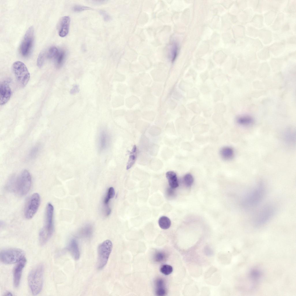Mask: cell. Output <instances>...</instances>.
Returning <instances> with one entry per match:
<instances>
[{
    "mask_svg": "<svg viewBox=\"0 0 296 296\" xmlns=\"http://www.w3.org/2000/svg\"><path fill=\"white\" fill-rule=\"evenodd\" d=\"M32 178L29 172L23 171L17 176L13 175L8 179L7 188L20 196L26 195L32 185Z\"/></svg>",
    "mask_w": 296,
    "mask_h": 296,
    "instance_id": "cell-1",
    "label": "cell"
},
{
    "mask_svg": "<svg viewBox=\"0 0 296 296\" xmlns=\"http://www.w3.org/2000/svg\"><path fill=\"white\" fill-rule=\"evenodd\" d=\"M265 193L264 185L260 182L244 196L242 200V205L246 208L255 207L261 202Z\"/></svg>",
    "mask_w": 296,
    "mask_h": 296,
    "instance_id": "cell-2",
    "label": "cell"
},
{
    "mask_svg": "<svg viewBox=\"0 0 296 296\" xmlns=\"http://www.w3.org/2000/svg\"><path fill=\"white\" fill-rule=\"evenodd\" d=\"M54 207L48 203L46 208L44 225L39 234V240L41 245H45L52 236L54 230L53 216Z\"/></svg>",
    "mask_w": 296,
    "mask_h": 296,
    "instance_id": "cell-3",
    "label": "cell"
},
{
    "mask_svg": "<svg viewBox=\"0 0 296 296\" xmlns=\"http://www.w3.org/2000/svg\"><path fill=\"white\" fill-rule=\"evenodd\" d=\"M44 266L39 264L30 271L28 277V284L33 295H36L41 292L43 285Z\"/></svg>",
    "mask_w": 296,
    "mask_h": 296,
    "instance_id": "cell-4",
    "label": "cell"
},
{
    "mask_svg": "<svg viewBox=\"0 0 296 296\" xmlns=\"http://www.w3.org/2000/svg\"><path fill=\"white\" fill-rule=\"evenodd\" d=\"M12 69L18 84L21 87H25L30 77L29 73L26 66L23 62L17 61L13 64Z\"/></svg>",
    "mask_w": 296,
    "mask_h": 296,
    "instance_id": "cell-5",
    "label": "cell"
},
{
    "mask_svg": "<svg viewBox=\"0 0 296 296\" xmlns=\"http://www.w3.org/2000/svg\"><path fill=\"white\" fill-rule=\"evenodd\" d=\"M112 248L111 241L106 240L100 244L98 248L97 267L98 269H103L107 264Z\"/></svg>",
    "mask_w": 296,
    "mask_h": 296,
    "instance_id": "cell-6",
    "label": "cell"
},
{
    "mask_svg": "<svg viewBox=\"0 0 296 296\" xmlns=\"http://www.w3.org/2000/svg\"><path fill=\"white\" fill-rule=\"evenodd\" d=\"M24 257L23 251L17 248L4 249L1 251L0 254L1 261L7 264L17 263Z\"/></svg>",
    "mask_w": 296,
    "mask_h": 296,
    "instance_id": "cell-7",
    "label": "cell"
},
{
    "mask_svg": "<svg viewBox=\"0 0 296 296\" xmlns=\"http://www.w3.org/2000/svg\"><path fill=\"white\" fill-rule=\"evenodd\" d=\"M34 40V30L33 26L29 27L26 32L21 43L20 51L24 57L28 56L31 53Z\"/></svg>",
    "mask_w": 296,
    "mask_h": 296,
    "instance_id": "cell-8",
    "label": "cell"
},
{
    "mask_svg": "<svg viewBox=\"0 0 296 296\" xmlns=\"http://www.w3.org/2000/svg\"><path fill=\"white\" fill-rule=\"evenodd\" d=\"M275 209L272 206L266 205L262 207L257 213L254 221L256 226L263 225L269 221L274 215Z\"/></svg>",
    "mask_w": 296,
    "mask_h": 296,
    "instance_id": "cell-9",
    "label": "cell"
},
{
    "mask_svg": "<svg viewBox=\"0 0 296 296\" xmlns=\"http://www.w3.org/2000/svg\"><path fill=\"white\" fill-rule=\"evenodd\" d=\"M40 202V196L38 193H34L30 196L24 210L26 219H29L33 217L38 210Z\"/></svg>",
    "mask_w": 296,
    "mask_h": 296,
    "instance_id": "cell-10",
    "label": "cell"
},
{
    "mask_svg": "<svg viewBox=\"0 0 296 296\" xmlns=\"http://www.w3.org/2000/svg\"><path fill=\"white\" fill-rule=\"evenodd\" d=\"M26 260L24 257L18 262L14 268L13 272V284L15 287H18L20 284L22 273L25 265Z\"/></svg>",
    "mask_w": 296,
    "mask_h": 296,
    "instance_id": "cell-11",
    "label": "cell"
},
{
    "mask_svg": "<svg viewBox=\"0 0 296 296\" xmlns=\"http://www.w3.org/2000/svg\"><path fill=\"white\" fill-rule=\"evenodd\" d=\"M70 23V18L68 16L62 17L58 24V33L62 37L66 36L68 34Z\"/></svg>",
    "mask_w": 296,
    "mask_h": 296,
    "instance_id": "cell-12",
    "label": "cell"
},
{
    "mask_svg": "<svg viewBox=\"0 0 296 296\" xmlns=\"http://www.w3.org/2000/svg\"><path fill=\"white\" fill-rule=\"evenodd\" d=\"M11 94V90L8 84L5 82L1 83L0 85L1 105L5 104L8 101Z\"/></svg>",
    "mask_w": 296,
    "mask_h": 296,
    "instance_id": "cell-13",
    "label": "cell"
},
{
    "mask_svg": "<svg viewBox=\"0 0 296 296\" xmlns=\"http://www.w3.org/2000/svg\"><path fill=\"white\" fill-rule=\"evenodd\" d=\"M110 142V136L107 132L104 130H101L98 137V144L99 150L101 151L106 150L109 146Z\"/></svg>",
    "mask_w": 296,
    "mask_h": 296,
    "instance_id": "cell-14",
    "label": "cell"
},
{
    "mask_svg": "<svg viewBox=\"0 0 296 296\" xmlns=\"http://www.w3.org/2000/svg\"><path fill=\"white\" fill-rule=\"evenodd\" d=\"M67 249L75 260H77L79 258V249L77 242L76 239L73 238L70 240Z\"/></svg>",
    "mask_w": 296,
    "mask_h": 296,
    "instance_id": "cell-15",
    "label": "cell"
},
{
    "mask_svg": "<svg viewBox=\"0 0 296 296\" xmlns=\"http://www.w3.org/2000/svg\"><path fill=\"white\" fill-rule=\"evenodd\" d=\"M237 123L243 127H249L252 125L254 123V119L248 115H243L238 117L236 119Z\"/></svg>",
    "mask_w": 296,
    "mask_h": 296,
    "instance_id": "cell-16",
    "label": "cell"
},
{
    "mask_svg": "<svg viewBox=\"0 0 296 296\" xmlns=\"http://www.w3.org/2000/svg\"><path fill=\"white\" fill-rule=\"evenodd\" d=\"M166 176L168 180L169 185L171 188H175L178 186L177 175L174 172L168 171L166 173Z\"/></svg>",
    "mask_w": 296,
    "mask_h": 296,
    "instance_id": "cell-17",
    "label": "cell"
},
{
    "mask_svg": "<svg viewBox=\"0 0 296 296\" xmlns=\"http://www.w3.org/2000/svg\"><path fill=\"white\" fill-rule=\"evenodd\" d=\"M220 155L223 159L225 160L232 159L234 157V151L232 148L226 147L222 148L220 151Z\"/></svg>",
    "mask_w": 296,
    "mask_h": 296,
    "instance_id": "cell-18",
    "label": "cell"
},
{
    "mask_svg": "<svg viewBox=\"0 0 296 296\" xmlns=\"http://www.w3.org/2000/svg\"><path fill=\"white\" fill-rule=\"evenodd\" d=\"M295 133L293 130L288 129L284 134V139L286 143L289 145H293L295 141Z\"/></svg>",
    "mask_w": 296,
    "mask_h": 296,
    "instance_id": "cell-19",
    "label": "cell"
},
{
    "mask_svg": "<svg viewBox=\"0 0 296 296\" xmlns=\"http://www.w3.org/2000/svg\"><path fill=\"white\" fill-rule=\"evenodd\" d=\"M136 147L134 145L130 153L128 160L127 163L126 169L128 170L131 168L134 164L136 158Z\"/></svg>",
    "mask_w": 296,
    "mask_h": 296,
    "instance_id": "cell-20",
    "label": "cell"
},
{
    "mask_svg": "<svg viewBox=\"0 0 296 296\" xmlns=\"http://www.w3.org/2000/svg\"><path fill=\"white\" fill-rule=\"evenodd\" d=\"M66 57V53L64 51L60 50L55 58L56 66L58 68L60 67L63 64Z\"/></svg>",
    "mask_w": 296,
    "mask_h": 296,
    "instance_id": "cell-21",
    "label": "cell"
},
{
    "mask_svg": "<svg viewBox=\"0 0 296 296\" xmlns=\"http://www.w3.org/2000/svg\"><path fill=\"white\" fill-rule=\"evenodd\" d=\"M158 223L160 227L164 230L169 228L171 224L170 219L165 216H162L160 217L159 219Z\"/></svg>",
    "mask_w": 296,
    "mask_h": 296,
    "instance_id": "cell-22",
    "label": "cell"
},
{
    "mask_svg": "<svg viewBox=\"0 0 296 296\" xmlns=\"http://www.w3.org/2000/svg\"><path fill=\"white\" fill-rule=\"evenodd\" d=\"M156 294L159 296H163L166 294V290L164 286V282L162 280H159L156 282Z\"/></svg>",
    "mask_w": 296,
    "mask_h": 296,
    "instance_id": "cell-23",
    "label": "cell"
},
{
    "mask_svg": "<svg viewBox=\"0 0 296 296\" xmlns=\"http://www.w3.org/2000/svg\"><path fill=\"white\" fill-rule=\"evenodd\" d=\"M40 149V146L39 145H37L34 146L29 151L28 157L29 159H32L36 157L39 152Z\"/></svg>",
    "mask_w": 296,
    "mask_h": 296,
    "instance_id": "cell-24",
    "label": "cell"
},
{
    "mask_svg": "<svg viewBox=\"0 0 296 296\" xmlns=\"http://www.w3.org/2000/svg\"><path fill=\"white\" fill-rule=\"evenodd\" d=\"M249 275L251 279L256 282L259 280L261 277V274L260 271L255 269L251 271Z\"/></svg>",
    "mask_w": 296,
    "mask_h": 296,
    "instance_id": "cell-25",
    "label": "cell"
},
{
    "mask_svg": "<svg viewBox=\"0 0 296 296\" xmlns=\"http://www.w3.org/2000/svg\"><path fill=\"white\" fill-rule=\"evenodd\" d=\"M59 50L55 46L50 47L47 51L46 55L47 57L49 59L55 58L58 53Z\"/></svg>",
    "mask_w": 296,
    "mask_h": 296,
    "instance_id": "cell-26",
    "label": "cell"
},
{
    "mask_svg": "<svg viewBox=\"0 0 296 296\" xmlns=\"http://www.w3.org/2000/svg\"><path fill=\"white\" fill-rule=\"evenodd\" d=\"M173 271L172 267L169 265L164 264L160 268V271L165 275H168L171 274Z\"/></svg>",
    "mask_w": 296,
    "mask_h": 296,
    "instance_id": "cell-27",
    "label": "cell"
},
{
    "mask_svg": "<svg viewBox=\"0 0 296 296\" xmlns=\"http://www.w3.org/2000/svg\"><path fill=\"white\" fill-rule=\"evenodd\" d=\"M184 181L186 185L189 187L192 184L194 179L192 175L190 174H187L184 177Z\"/></svg>",
    "mask_w": 296,
    "mask_h": 296,
    "instance_id": "cell-28",
    "label": "cell"
},
{
    "mask_svg": "<svg viewBox=\"0 0 296 296\" xmlns=\"http://www.w3.org/2000/svg\"><path fill=\"white\" fill-rule=\"evenodd\" d=\"M115 195V191L114 188L113 187H110L109 188L107 194L105 197L104 202L105 204H107L108 202L109 199L113 198Z\"/></svg>",
    "mask_w": 296,
    "mask_h": 296,
    "instance_id": "cell-29",
    "label": "cell"
},
{
    "mask_svg": "<svg viewBox=\"0 0 296 296\" xmlns=\"http://www.w3.org/2000/svg\"><path fill=\"white\" fill-rule=\"evenodd\" d=\"M45 53L44 51L40 52L38 56L37 64L38 67L40 68L43 65L45 56Z\"/></svg>",
    "mask_w": 296,
    "mask_h": 296,
    "instance_id": "cell-30",
    "label": "cell"
},
{
    "mask_svg": "<svg viewBox=\"0 0 296 296\" xmlns=\"http://www.w3.org/2000/svg\"><path fill=\"white\" fill-rule=\"evenodd\" d=\"M91 8L88 7L76 5L73 7V10L75 12H80L85 10H91Z\"/></svg>",
    "mask_w": 296,
    "mask_h": 296,
    "instance_id": "cell-31",
    "label": "cell"
},
{
    "mask_svg": "<svg viewBox=\"0 0 296 296\" xmlns=\"http://www.w3.org/2000/svg\"><path fill=\"white\" fill-rule=\"evenodd\" d=\"M170 50V54L172 58L174 59L175 57L177 51V47L175 45H173Z\"/></svg>",
    "mask_w": 296,
    "mask_h": 296,
    "instance_id": "cell-32",
    "label": "cell"
},
{
    "mask_svg": "<svg viewBox=\"0 0 296 296\" xmlns=\"http://www.w3.org/2000/svg\"><path fill=\"white\" fill-rule=\"evenodd\" d=\"M99 12L105 21H108L110 20V16L106 12L103 10H100Z\"/></svg>",
    "mask_w": 296,
    "mask_h": 296,
    "instance_id": "cell-33",
    "label": "cell"
},
{
    "mask_svg": "<svg viewBox=\"0 0 296 296\" xmlns=\"http://www.w3.org/2000/svg\"><path fill=\"white\" fill-rule=\"evenodd\" d=\"M165 256L162 253H158L156 255V260L158 261H162L164 258Z\"/></svg>",
    "mask_w": 296,
    "mask_h": 296,
    "instance_id": "cell-34",
    "label": "cell"
},
{
    "mask_svg": "<svg viewBox=\"0 0 296 296\" xmlns=\"http://www.w3.org/2000/svg\"><path fill=\"white\" fill-rule=\"evenodd\" d=\"M5 296H12L13 295L10 292H8L5 293L4 295Z\"/></svg>",
    "mask_w": 296,
    "mask_h": 296,
    "instance_id": "cell-35",
    "label": "cell"
}]
</instances>
